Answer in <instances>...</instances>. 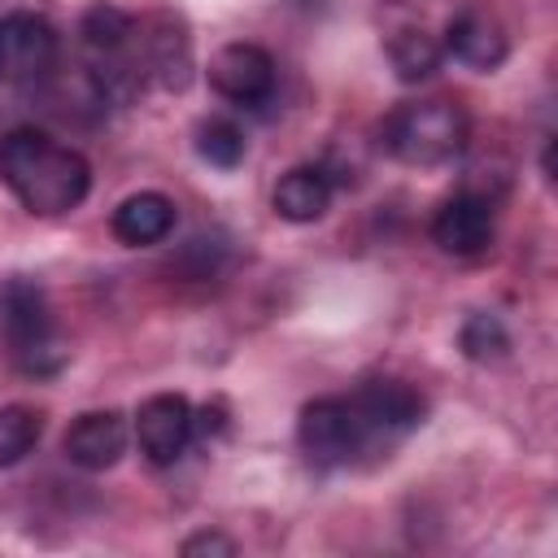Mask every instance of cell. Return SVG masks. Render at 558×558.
<instances>
[{"label": "cell", "mask_w": 558, "mask_h": 558, "mask_svg": "<svg viewBox=\"0 0 558 558\" xmlns=\"http://www.w3.org/2000/svg\"><path fill=\"white\" fill-rule=\"evenodd\" d=\"M440 57H445L440 39L427 35L423 26H401V31L388 39V61H392V70H397L401 83H423V78H432V74L440 70Z\"/></svg>", "instance_id": "cell-15"}, {"label": "cell", "mask_w": 558, "mask_h": 558, "mask_svg": "<svg viewBox=\"0 0 558 558\" xmlns=\"http://www.w3.org/2000/svg\"><path fill=\"white\" fill-rule=\"evenodd\" d=\"M39 432H44L39 410H31V405H4L0 410V471L4 466H17L39 445Z\"/></svg>", "instance_id": "cell-18"}, {"label": "cell", "mask_w": 558, "mask_h": 558, "mask_svg": "<svg viewBox=\"0 0 558 558\" xmlns=\"http://www.w3.org/2000/svg\"><path fill=\"white\" fill-rule=\"evenodd\" d=\"M0 179L17 205L39 218H61L92 192L87 157L39 126H13L0 140Z\"/></svg>", "instance_id": "cell-1"}, {"label": "cell", "mask_w": 558, "mask_h": 558, "mask_svg": "<svg viewBox=\"0 0 558 558\" xmlns=\"http://www.w3.org/2000/svg\"><path fill=\"white\" fill-rule=\"evenodd\" d=\"M187 558H201V554H218V558H235V541L231 536H222V532H196V536H187L183 545H179Z\"/></svg>", "instance_id": "cell-20"}, {"label": "cell", "mask_w": 558, "mask_h": 558, "mask_svg": "<svg viewBox=\"0 0 558 558\" xmlns=\"http://www.w3.org/2000/svg\"><path fill=\"white\" fill-rule=\"evenodd\" d=\"M78 35H83V44L105 61V57H118L135 35H140V26H135V17L131 13H122L118 4H92L87 13H83V22H78Z\"/></svg>", "instance_id": "cell-16"}, {"label": "cell", "mask_w": 558, "mask_h": 558, "mask_svg": "<svg viewBox=\"0 0 558 558\" xmlns=\"http://www.w3.org/2000/svg\"><path fill=\"white\" fill-rule=\"evenodd\" d=\"M458 344L471 362H497V357L510 353V336H506L497 314H471L458 331Z\"/></svg>", "instance_id": "cell-19"}, {"label": "cell", "mask_w": 558, "mask_h": 558, "mask_svg": "<svg viewBox=\"0 0 558 558\" xmlns=\"http://www.w3.org/2000/svg\"><path fill=\"white\" fill-rule=\"evenodd\" d=\"M296 445L323 471L357 462L366 453V445H362V427H357V414H353L349 397H318V401L301 405Z\"/></svg>", "instance_id": "cell-5"}, {"label": "cell", "mask_w": 558, "mask_h": 558, "mask_svg": "<svg viewBox=\"0 0 558 558\" xmlns=\"http://www.w3.org/2000/svg\"><path fill=\"white\" fill-rule=\"evenodd\" d=\"M174 218H179V209H174V201L166 192H135L113 209L109 227H113L118 244L148 248V244H161L174 231Z\"/></svg>", "instance_id": "cell-12"}, {"label": "cell", "mask_w": 558, "mask_h": 558, "mask_svg": "<svg viewBox=\"0 0 558 558\" xmlns=\"http://www.w3.org/2000/svg\"><path fill=\"white\" fill-rule=\"evenodd\" d=\"M440 48H445L453 61H462L466 70L488 74V70H497V65L506 61L510 39H506V31H501L497 17H488V13H480V9H462L458 17H449Z\"/></svg>", "instance_id": "cell-11"}, {"label": "cell", "mask_w": 558, "mask_h": 558, "mask_svg": "<svg viewBox=\"0 0 558 558\" xmlns=\"http://www.w3.org/2000/svg\"><path fill=\"white\" fill-rule=\"evenodd\" d=\"M432 240L453 257H475L493 244V205L475 192L449 196L432 218Z\"/></svg>", "instance_id": "cell-9"}, {"label": "cell", "mask_w": 558, "mask_h": 558, "mask_svg": "<svg viewBox=\"0 0 558 558\" xmlns=\"http://www.w3.org/2000/svg\"><path fill=\"white\" fill-rule=\"evenodd\" d=\"M144 44H148V70L161 78V87L183 92L187 78H192V48H187V35L174 31L170 17H157V31L144 35Z\"/></svg>", "instance_id": "cell-14"}, {"label": "cell", "mask_w": 558, "mask_h": 558, "mask_svg": "<svg viewBox=\"0 0 558 558\" xmlns=\"http://www.w3.org/2000/svg\"><path fill=\"white\" fill-rule=\"evenodd\" d=\"M209 87L231 105H262L275 92V57L262 44H222L209 57Z\"/></svg>", "instance_id": "cell-6"}, {"label": "cell", "mask_w": 558, "mask_h": 558, "mask_svg": "<svg viewBox=\"0 0 558 558\" xmlns=\"http://www.w3.org/2000/svg\"><path fill=\"white\" fill-rule=\"evenodd\" d=\"M135 440L153 466H174L192 445V405L179 392H157L135 410Z\"/></svg>", "instance_id": "cell-7"}, {"label": "cell", "mask_w": 558, "mask_h": 558, "mask_svg": "<svg viewBox=\"0 0 558 558\" xmlns=\"http://www.w3.org/2000/svg\"><path fill=\"white\" fill-rule=\"evenodd\" d=\"M61 453L78 471H109L126 453V423H122V414H113V410L78 414L65 427V436H61Z\"/></svg>", "instance_id": "cell-10"}, {"label": "cell", "mask_w": 558, "mask_h": 558, "mask_svg": "<svg viewBox=\"0 0 558 558\" xmlns=\"http://www.w3.org/2000/svg\"><path fill=\"white\" fill-rule=\"evenodd\" d=\"M57 61V31L39 13H4L0 17V78L26 83L39 78Z\"/></svg>", "instance_id": "cell-8"}, {"label": "cell", "mask_w": 558, "mask_h": 558, "mask_svg": "<svg viewBox=\"0 0 558 558\" xmlns=\"http://www.w3.org/2000/svg\"><path fill=\"white\" fill-rule=\"evenodd\" d=\"M466 140H471V122L449 100H414L392 109V118L384 122V148L418 170L453 161L466 148Z\"/></svg>", "instance_id": "cell-3"}, {"label": "cell", "mask_w": 558, "mask_h": 558, "mask_svg": "<svg viewBox=\"0 0 558 558\" xmlns=\"http://www.w3.org/2000/svg\"><path fill=\"white\" fill-rule=\"evenodd\" d=\"M357 427H362V445L366 453H388L392 445H401L427 414V401L401 384V379H366L353 397H349Z\"/></svg>", "instance_id": "cell-4"}, {"label": "cell", "mask_w": 558, "mask_h": 558, "mask_svg": "<svg viewBox=\"0 0 558 558\" xmlns=\"http://www.w3.org/2000/svg\"><path fill=\"white\" fill-rule=\"evenodd\" d=\"M0 331L13 366L22 375L48 379L70 362V344L57 331V318L48 310V296L35 279H9L0 288Z\"/></svg>", "instance_id": "cell-2"}, {"label": "cell", "mask_w": 558, "mask_h": 558, "mask_svg": "<svg viewBox=\"0 0 558 558\" xmlns=\"http://www.w3.org/2000/svg\"><path fill=\"white\" fill-rule=\"evenodd\" d=\"M331 192H336V187H331V174H327L323 166H292V170L275 183L270 205H275V214L288 218V222H314V218L327 214Z\"/></svg>", "instance_id": "cell-13"}, {"label": "cell", "mask_w": 558, "mask_h": 558, "mask_svg": "<svg viewBox=\"0 0 558 558\" xmlns=\"http://www.w3.org/2000/svg\"><path fill=\"white\" fill-rule=\"evenodd\" d=\"M244 148H248L244 131L235 122H227V118H205L196 126V157L218 166V170H235L244 161Z\"/></svg>", "instance_id": "cell-17"}]
</instances>
